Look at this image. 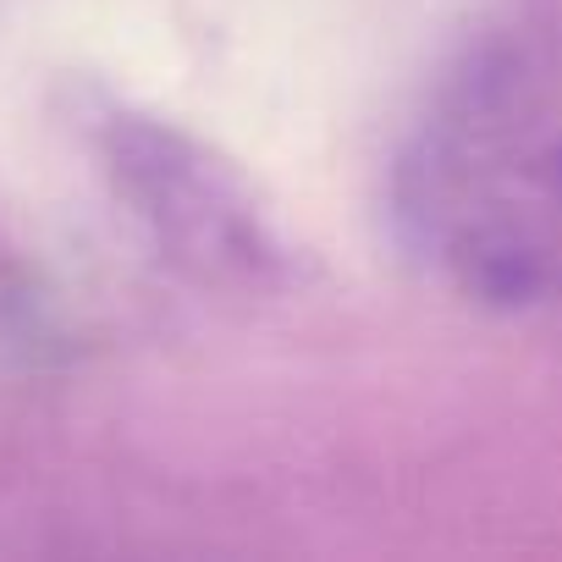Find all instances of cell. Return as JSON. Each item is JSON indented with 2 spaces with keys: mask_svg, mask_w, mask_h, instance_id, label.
Returning a JSON list of instances; mask_svg holds the SVG:
<instances>
[{
  "mask_svg": "<svg viewBox=\"0 0 562 562\" xmlns=\"http://www.w3.org/2000/svg\"><path fill=\"white\" fill-rule=\"evenodd\" d=\"M425 248L480 293H562V40L485 50L408 166Z\"/></svg>",
  "mask_w": 562,
  "mask_h": 562,
  "instance_id": "cell-1",
  "label": "cell"
}]
</instances>
